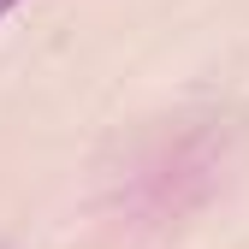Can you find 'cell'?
<instances>
[{"instance_id": "obj_1", "label": "cell", "mask_w": 249, "mask_h": 249, "mask_svg": "<svg viewBox=\"0 0 249 249\" xmlns=\"http://www.w3.org/2000/svg\"><path fill=\"white\" fill-rule=\"evenodd\" d=\"M18 6H24V0H0V24H6V18H12Z\"/></svg>"}]
</instances>
